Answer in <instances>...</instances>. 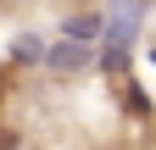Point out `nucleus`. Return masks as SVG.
<instances>
[{"label": "nucleus", "mask_w": 156, "mask_h": 150, "mask_svg": "<svg viewBox=\"0 0 156 150\" xmlns=\"http://www.w3.org/2000/svg\"><path fill=\"white\" fill-rule=\"evenodd\" d=\"M56 39H67V45H101L106 39V6H73L56 17Z\"/></svg>", "instance_id": "1"}, {"label": "nucleus", "mask_w": 156, "mask_h": 150, "mask_svg": "<svg viewBox=\"0 0 156 150\" xmlns=\"http://www.w3.org/2000/svg\"><path fill=\"white\" fill-rule=\"evenodd\" d=\"M84 72H95V50L89 45H67V39H50L45 50V78H84Z\"/></svg>", "instance_id": "2"}, {"label": "nucleus", "mask_w": 156, "mask_h": 150, "mask_svg": "<svg viewBox=\"0 0 156 150\" xmlns=\"http://www.w3.org/2000/svg\"><path fill=\"white\" fill-rule=\"evenodd\" d=\"M45 50H50L45 33H17V39H11V67H23V72H45Z\"/></svg>", "instance_id": "3"}, {"label": "nucleus", "mask_w": 156, "mask_h": 150, "mask_svg": "<svg viewBox=\"0 0 156 150\" xmlns=\"http://www.w3.org/2000/svg\"><path fill=\"white\" fill-rule=\"evenodd\" d=\"M6 6H23V0H6Z\"/></svg>", "instance_id": "4"}, {"label": "nucleus", "mask_w": 156, "mask_h": 150, "mask_svg": "<svg viewBox=\"0 0 156 150\" xmlns=\"http://www.w3.org/2000/svg\"><path fill=\"white\" fill-rule=\"evenodd\" d=\"M106 6H117V0H106Z\"/></svg>", "instance_id": "5"}]
</instances>
